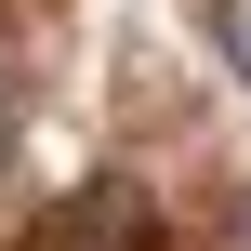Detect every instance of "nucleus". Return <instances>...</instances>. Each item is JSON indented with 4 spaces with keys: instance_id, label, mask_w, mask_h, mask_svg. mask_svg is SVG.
<instances>
[{
    "instance_id": "2",
    "label": "nucleus",
    "mask_w": 251,
    "mask_h": 251,
    "mask_svg": "<svg viewBox=\"0 0 251 251\" xmlns=\"http://www.w3.org/2000/svg\"><path fill=\"white\" fill-rule=\"evenodd\" d=\"M0 172H13V93H0Z\"/></svg>"
},
{
    "instance_id": "1",
    "label": "nucleus",
    "mask_w": 251,
    "mask_h": 251,
    "mask_svg": "<svg viewBox=\"0 0 251 251\" xmlns=\"http://www.w3.org/2000/svg\"><path fill=\"white\" fill-rule=\"evenodd\" d=\"M212 53H225V66L251 79V0H212Z\"/></svg>"
}]
</instances>
